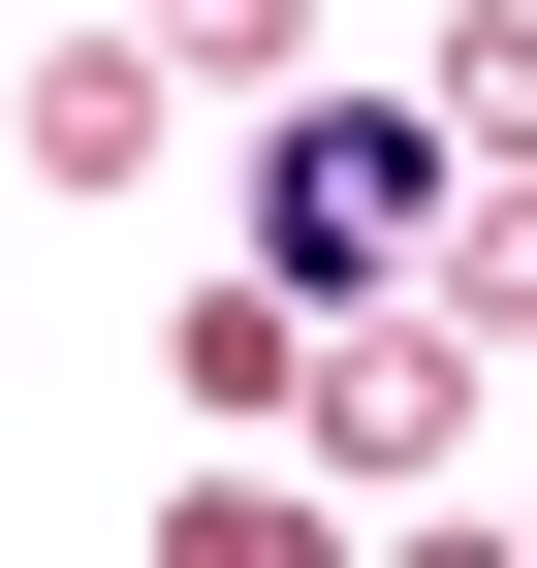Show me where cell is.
Returning a JSON list of instances; mask_svg holds the SVG:
<instances>
[{"label": "cell", "instance_id": "1", "mask_svg": "<svg viewBox=\"0 0 537 568\" xmlns=\"http://www.w3.org/2000/svg\"><path fill=\"white\" fill-rule=\"evenodd\" d=\"M253 253H285L316 316H348V284H412V253H443V126H412V95L285 126V159H253Z\"/></svg>", "mask_w": 537, "mask_h": 568}]
</instances>
